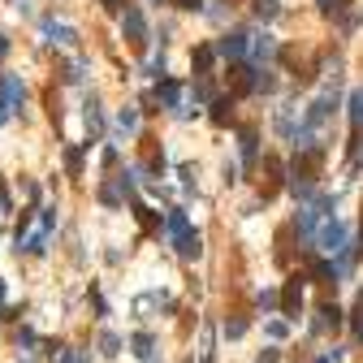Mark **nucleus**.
<instances>
[{
	"label": "nucleus",
	"instance_id": "f257e3e1",
	"mask_svg": "<svg viewBox=\"0 0 363 363\" xmlns=\"http://www.w3.org/2000/svg\"><path fill=\"white\" fill-rule=\"evenodd\" d=\"M316 246H320V251H328V255L351 251V229H346L337 217H333V221H324V225L316 229Z\"/></svg>",
	"mask_w": 363,
	"mask_h": 363
},
{
	"label": "nucleus",
	"instance_id": "f03ea898",
	"mask_svg": "<svg viewBox=\"0 0 363 363\" xmlns=\"http://www.w3.org/2000/svg\"><path fill=\"white\" fill-rule=\"evenodd\" d=\"M121 35H126V43H135V48L147 43V18H143V9H139V5H130V9H126V18H121Z\"/></svg>",
	"mask_w": 363,
	"mask_h": 363
},
{
	"label": "nucleus",
	"instance_id": "7ed1b4c3",
	"mask_svg": "<svg viewBox=\"0 0 363 363\" xmlns=\"http://www.w3.org/2000/svg\"><path fill=\"white\" fill-rule=\"evenodd\" d=\"M246 48H251V35H246V30H229V35L212 48V52H217V57H229V61H242Z\"/></svg>",
	"mask_w": 363,
	"mask_h": 363
},
{
	"label": "nucleus",
	"instance_id": "20e7f679",
	"mask_svg": "<svg viewBox=\"0 0 363 363\" xmlns=\"http://www.w3.org/2000/svg\"><path fill=\"white\" fill-rule=\"evenodd\" d=\"M0 95H5V104H9L13 112H22V100H26V87H22V78L5 74V78H0Z\"/></svg>",
	"mask_w": 363,
	"mask_h": 363
},
{
	"label": "nucleus",
	"instance_id": "39448f33",
	"mask_svg": "<svg viewBox=\"0 0 363 363\" xmlns=\"http://www.w3.org/2000/svg\"><path fill=\"white\" fill-rule=\"evenodd\" d=\"M282 307H286L290 320H299V307H303V277H290V286H286V294H282Z\"/></svg>",
	"mask_w": 363,
	"mask_h": 363
},
{
	"label": "nucleus",
	"instance_id": "423d86ee",
	"mask_svg": "<svg viewBox=\"0 0 363 363\" xmlns=\"http://www.w3.org/2000/svg\"><path fill=\"white\" fill-rule=\"evenodd\" d=\"M100 135H104V112H100V100H87V147L91 143H100Z\"/></svg>",
	"mask_w": 363,
	"mask_h": 363
},
{
	"label": "nucleus",
	"instance_id": "0eeeda50",
	"mask_svg": "<svg viewBox=\"0 0 363 363\" xmlns=\"http://www.w3.org/2000/svg\"><path fill=\"white\" fill-rule=\"evenodd\" d=\"M156 100H160L164 108L182 112V87H177V82H169V78H160V82H156Z\"/></svg>",
	"mask_w": 363,
	"mask_h": 363
},
{
	"label": "nucleus",
	"instance_id": "6e6552de",
	"mask_svg": "<svg viewBox=\"0 0 363 363\" xmlns=\"http://www.w3.org/2000/svg\"><path fill=\"white\" fill-rule=\"evenodd\" d=\"M246 52H251V57H255V61L264 65V61H273V57H277V39H273V35H255V39H251V48H246Z\"/></svg>",
	"mask_w": 363,
	"mask_h": 363
},
{
	"label": "nucleus",
	"instance_id": "1a4fd4ad",
	"mask_svg": "<svg viewBox=\"0 0 363 363\" xmlns=\"http://www.w3.org/2000/svg\"><path fill=\"white\" fill-rule=\"evenodd\" d=\"M337 324H342V307H337V303H324L311 328H316V333H324V328H337Z\"/></svg>",
	"mask_w": 363,
	"mask_h": 363
},
{
	"label": "nucleus",
	"instance_id": "9d476101",
	"mask_svg": "<svg viewBox=\"0 0 363 363\" xmlns=\"http://www.w3.org/2000/svg\"><path fill=\"white\" fill-rule=\"evenodd\" d=\"M121 190H130V182H126V177H117V182H104V186H100V204L117 208V204H121Z\"/></svg>",
	"mask_w": 363,
	"mask_h": 363
},
{
	"label": "nucleus",
	"instance_id": "9b49d317",
	"mask_svg": "<svg viewBox=\"0 0 363 363\" xmlns=\"http://www.w3.org/2000/svg\"><path fill=\"white\" fill-rule=\"evenodd\" d=\"M164 225H169V238H173V242H182V238L190 234V221H186V212H182V208H173Z\"/></svg>",
	"mask_w": 363,
	"mask_h": 363
},
{
	"label": "nucleus",
	"instance_id": "f8f14e48",
	"mask_svg": "<svg viewBox=\"0 0 363 363\" xmlns=\"http://www.w3.org/2000/svg\"><path fill=\"white\" fill-rule=\"evenodd\" d=\"M238 143H242V160H246V164H255V152H259V135H255V126H246Z\"/></svg>",
	"mask_w": 363,
	"mask_h": 363
},
{
	"label": "nucleus",
	"instance_id": "ddd939ff",
	"mask_svg": "<svg viewBox=\"0 0 363 363\" xmlns=\"http://www.w3.org/2000/svg\"><path fill=\"white\" fill-rule=\"evenodd\" d=\"M177 251L186 255V259H199V255H204V238H199V234H186V238L177 242Z\"/></svg>",
	"mask_w": 363,
	"mask_h": 363
},
{
	"label": "nucleus",
	"instance_id": "4468645a",
	"mask_svg": "<svg viewBox=\"0 0 363 363\" xmlns=\"http://www.w3.org/2000/svg\"><path fill=\"white\" fill-rule=\"evenodd\" d=\"M152 346H156L152 333H135V337H130V351H135L139 359H152Z\"/></svg>",
	"mask_w": 363,
	"mask_h": 363
},
{
	"label": "nucleus",
	"instance_id": "2eb2a0df",
	"mask_svg": "<svg viewBox=\"0 0 363 363\" xmlns=\"http://www.w3.org/2000/svg\"><path fill=\"white\" fill-rule=\"evenodd\" d=\"M100 355H108V359L121 355V337L112 333V328H104V333H100Z\"/></svg>",
	"mask_w": 363,
	"mask_h": 363
},
{
	"label": "nucleus",
	"instance_id": "dca6fc26",
	"mask_svg": "<svg viewBox=\"0 0 363 363\" xmlns=\"http://www.w3.org/2000/svg\"><path fill=\"white\" fill-rule=\"evenodd\" d=\"M251 9H255L259 22H273L277 13H282V5H277V0H251Z\"/></svg>",
	"mask_w": 363,
	"mask_h": 363
},
{
	"label": "nucleus",
	"instance_id": "f3484780",
	"mask_svg": "<svg viewBox=\"0 0 363 363\" xmlns=\"http://www.w3.org/2000/svg\"><path fill=\"white\" fill-rule=\"evenodd\" d=\"M117 130H121V135H135V130H139V108H121L117 112Z\"/></svg>",
	"mask_w": 363,
	"mask_h": 363
},
{
	"label": "nucleus",
	"instance_id": "a211bd4d",
	"mask_svg": "<svg viewBox=\"0 0 363 363\" xmlns=\"http://www.w3.org/2000/svg\"><path fill=\"white\" fill-rule=\"evenodd\" d=\"M234 117V95H229V100H217L212 104V121H229Z\"/></svg>",
	"mask_w": 363,
	"mask_h": 363
},
{
	"label": "nucleus",
	"instance_id": "6ab92c4d",
	"mask_svg": "<svg viewBox=\"0 0 363 363\" xmlns=\"http://www.w3.org/2000/svg\"><path fill=\"white\" fill-rule=\"evenodd\" d=\"M212 57H217V52H212L208 43H204V48H195V70H199L204 78H208V65H212Z\"/></svg>",
	"mask_w": 363,
	"mask_h": 363
},
{
	"label": "nucleus",
	"instance_id": "aec40b11",
	"mask_svg": "<svg viewBox=\"0 0 363 363\" xmlns=\"http://www.w3.org/2000/svg\"><path fill=\"white\" fill-rule=\"evenodd\" d=\"M351 121L363 130V87H359V91H351Z\"/></svg>",
	"mask_w": 363,
	"mask_h": 363
},
{
	"label": "nucleus",
	"instance_id": "412c9836",
	"mask_svg": "<svg viewBox=\"0 0 363 363\" xmlns=\"http://www.w3.org/2000/svg\"><path fill=\"white\" fill-rule=\"evenodd\" d=\"M65 169H70L74 177L82 173V152H78V147H65Z\"/></svg>",
	"mask_w": 363,
	"mask_h": 363
},
{
	"label": "nucleus",
	"instance_id": "4be33fe9",
	"mask_svg": "<svg viewBox=\"0 0 363 363\" xmlns=\"http://www.w3.org/2000/svg\"><path fill=\"white\" fill-rule=\"evenodd\" d=\"M212 100V78H199L195 82V104H208Z\"/></svg>",
	"mask_w": 363,
	"mask_h": 363
},
{
	"label": "nucleus",
	"instance_id": "5701e85b",
	"mask_svg": "<svg viewBox=\"0 0 363 363\" xmlns=\"http://www.w3.org/2000/svg\"><path fill=\"white\" fill-rule=\"evenodd\" d=\"M242 333H246V320H242V316L225 320V337H242Z\"/></svg>",
	"mask_w": 363,
	"mask_h": 363
},
{
	"label": "nucleus",
	"instance_id": "b1692460",
	"mask_svg": "<svg viewBox=\"0 0 363 363\" xmlns=\"http://www.w3.org/2000/svg\"><path fill=\"white\" fill-rule=\"evenodd\" d=\"M52 35H57V43H65V48H74V43H78V35H74V30H70V26H57V30H52Z\"/></svg>",
	"mask_w": 363,
	"mask_h": 363
},
{
	"label": "nucleus",
	"instance_id": "393cba45",
	"mask_svg": "<svg viewBox=\"0 0 363 363\" xmlns=\"http://www.w3.org/2000/svg\"><path fill=\"white\" fill-rule=\"evenodd\" d=\"M277 303H282V299H277V290H264V294H259V307H264V311H273Z\"/></svg>",
	"mask_w": 363,
	"mask_h": 363
},
{
	"label": "nucleus",
	"instance_id": "a878e982",
	"mask_svg": "<svg viewBox=\"0 0 363 363\" xmlns=\"http://www.w3.org/2000/svg\"><path fill=\"white\" fill-rule=\"evenodd\" d=\"M316 5H320V13H342L346 0H316Z\"/></svg>",
	"mask_w": 363,
	"mask_h": 363
},
{
	"label": "nucleus",
	"instance_id": "bb28decb",
	"mask_svg": "<svg viewBox=\"0 0 363 363\" xmlns=\"http://www.w3.org/2000/svg\"><path fill=\"white\" fill-rule=\"evenodd\" d=\"M173 5H177V9H186V13H199V9H204V0H173Z\"/></svg>",
	"mask_w": 363,
	"mask_h": 363
},
{
	"label": "nucleus",
	"instance_id": "cd10ccee",
	"mask_svg": "<svg viewBox=\"0 0 363 363\" xmlns=\"http://www.w3.org/2000/svg\"><path fill=\"white\" fill-rule=\"evenodd\" d=\"M316 363H342V351H337V346H333V351H324Z\"/></svg>",
	"mask_w": 363,
	"mask_h": 363
},
{
	"label": "nucleus",
	"instance_id": "c85d7f7f",
	"mask_svg": "<svg viewBox=\"0 0 363 363\" xmlns=\"http://www.w3.org/2000/svg\"><path fill=\"white\" fill-rule=\"evenodd\" d=\"M9 112H13V108L5 104V95H0V126H5V121H9Z\"/></svg>",
	"mask_w": 363,
	"mask_h": 363
},
{
	"label": "nucleus",
	"instance_id": "c756f323",
	"mask_svg": "<svg viewBox=\"0 0 363 363\" xmlns=\"http://www.w3.org/2000/svg\"><path fill=\"white\" fill-rule=\"evenodd\" d=\"M255 363H277V351H259V359Z\"/></svg>",
	"mask_w": 363,
	"mask_h": 363
},
{
	"label": "nucleus",
	"instance_id": "7c9ffc66",
	"mask_svg": "<svg viewBox=\"0 0 363 363\" xmlns=\"http://www.w3.org/2000/svg\"><path fill=\"white\" fill-rule=\"evenodd\" d=\"M104 9H112V13H117V9H121V0H104Z\"/></svg>",
	"mask_w": 363,
	"mask_h": 363
},
{
	"label": "nucleus",
	"instance_id": "2f4dec72",
	"mask_svg": "<svg viewBox=\"0 0 363 363\" xmlns=\"http://www.w3.org/2000/svg\"><path fill=\"white\" fill-rule=\"evenodd\" d=\"M147 363H160V359H147Z\"/></svg>",
	"mask_w": 363,
	"mask_h": 363
},
{
	"label": "nucleus",
	"instance_id": "473e14b6",
	"mask_svg": "<svg viewBox=\"0 0 363 363\" xmlns=\"http://www.w3.org/2000/svg\"><path fill=\"white\" fill-rule=\"evenodd\" d=\"M359 156H363V147H359Z\"/></svg>",
	"mask_w": 363,
	"mask_h": 363
}]
</instances>
